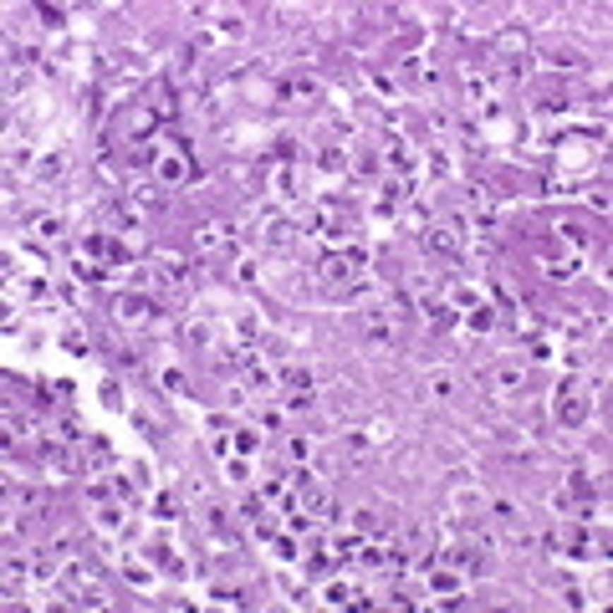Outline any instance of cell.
<instances>
[{
	"label": "cell",
	"instance_id": "10",
	"mask_svg": "<svg viewBox=\"0 0 613 613\" xmlns=\"http://www.w3.org/2000/svg\"><path fill=\"white\" fill-rule=\"evenodd\" d=\"M87 251L102 256V261H128V251L118 246V240H107V235H93V240H87Z\"/></svg>",
	"mask_w": 613,
	"mask_h": 613
},
{
	"label": "cell",
	"instance_id": "16",
	"mask_svg": "<svg viewBox=\"0 0 613 613\" xmlns=\"http://www.w3.org/2000/svg\"><path fill=\"white\" fill-rule=\"evenodd\" d=\"M567 552H573V557H593V537H588V532L578 527L573 537H567Z\"/></svg>",
	"mask_w": 613,
	"mask_h": 613
},
{
	"label": "cell",
	"instance_id": "25",
	"mask_svg": "<svg viewBox=\"0 0 613 613\" xmlns=\"http://www.w3.org/2000/svg\"><path fill=\"white\" fill-rule=\"evenodd\" d=\"M184 496H189V501H200V506H205V501H210V486H205V480H189V486H184Z\"/></svg>",
	"mask_w": 613,
	"mask_h": 613
},
{
	"label": "cell",
	"instance_id": "21",
	"mask_svg": "<svg viewBox=\"0 0 613 613\" xmlns=\"http://www.w3.org/2000/svg\"><path fill=\"white\" fill-rule=\"evenodd\" d=\"M399 200H404V184H383V194H379V210L388 215V210L399 205Z\"/></svg>",
	"mask_w": 613,
	"mask_h": 613
},
{
	"label": "cell",
	"instance_id": "11",
	"mask_svg": "<svg viewBox=\"0 0 613 613\" xmlns=\"http://www.w3.org/2000/svg\"><path fill=\"white\" fill-rule=\"evenodd\" d=\"M281 383H287L292 393H312V374H306V368H297V363L281 368Z\"/></svg>",
	"mask_w": 613,
	"mask_h": 613
},
{
	"label": "cell",
	"instance_id": "17",
	"mask_svg": "<svg viewBox=\"0 0 613 613\" xmlns=\"http://www.w3.org/2000/svg\"><path fill=\"white\" fill-rule=\"evenodd\" d=\"M246 383H251V388H271V374H266L256 358H246Z\"/></svg>",
	"mask_w": 613,
	"mask_h": 613
},
{
	"label": "cell",
	"instance_id": "8",
	"mask_svg": "<svg viewBox=\"0 0 613 613\" xmlns=\"http://www.w3.org/2000/svg\"><path fill=\"white\" fill-rule=\"evenodd\" d=\"M61 347H67V353H93V338H87V327L82 322H67V327H61Z\"/></svg>",
	"mask_w": 613,
	"mask_h": 613
},
{
	"label": "cell",
	"instance_id": "26",
	"mask_svg": "<svg viewBox=\"0 0 613 613\" xmlns=\"http://www.w3.org/2000/svg\"><path fill=\"white\" fill-rule=\"evenodd\" d=\"M292 153H297V138L281 133V138H276V159H292Z\"/></svg>",
	"mask_w": 613,
	"mask_h": 613
},
{
	"label": "cell",
	"instance_id": "14",
	"mask_svg": "<svg viewBox=\"0 0 613 613\" xmlns=\"http://www.w3.org/2000/svg\"><path fill=\"white\" fill-rule=\"evenodd\" d=\"M419 306H424V317H429L434 327H450V322H455V317H450V306H445V302H434V297H424Z\"/></svg>",
	"mask_w": 613,
	"mask_h": 613
},
{
	"label": "cell",
	"instance_id": "22",
	"mask_svg": "<svg viewBox=\"0 0 613 613\" xmlns=\"http://www.w3.org/2000/svg\"><path fill=\"white\" fill-rule=\"evenodd\" d=\"M56 174H61V159H41V174H36V179L47 184V189L56 184Z\"/></svg>",
	"mask_w": 613,
	"mask_h": 613
},
{
	"label": "cell",
	"instance_id": "27",
	"mask_svg": "<svg viewBox=\"0 0 613 613\" xmlns=\"http://www.w3.org/2000/svg\"><path fill=\"white\" fill-rule=\"evenodd\" d=\"M358 174H368V179L379 174V159H374V153H358Z\"/></svg>",
	"mask_w": 613,
	"mask_h": 613
},
{
	"label": "cell",
	"instance_id": "28",
	"mask_svg": "<svg viewBox=\"0 0 613 613\" xmlns=\"http://www.w3.org/2000/svg\"><path fill=\"white\" fill-rule=\"evenodd\" d=\"M77 276H82V281H102V266H93V261H82V266H77Z\"/></svg>",
	"mask_w": 613,
	"mask_h": 613
},
{
	"label": "cell",
	"instance_id": "12",
	"mask_svg": "<svg viewBox=\"0 0 613 613\" xmlns=\"http://www.w3.org/2000/svg\"><path fill=\"white\" fill-rule=\"evenodd\" d=\"M36 235H41V240H61V235H67V225H61L56 215H36Z\"/></svg>",
	"mask_w": 613,
	"mask_h": 613
},
{
	"label": "cell",
	"instance_id": "24",
	"mask_svg": "<svg viewBox=\"0 0 613 613\" xmlns=\"http://www.w3.org/2000/svg\"><path fill=\"white\" fill-rule=\"evenodd\" d=\"M388 153H393V164H399V169H414V148H404V143H393Z\"/></svg>",
	"mask_w": 613,
	"mask_h": 613
},
{
	"label": "cell",
	"instance_id": "6",
	"mask_svg": "<svg viewBox=\"0 0 613 613\" xmlns=\"http://www.w3.org/2000/svg\"><path fill=\"white\" fill-rule=\"evenodd\" d=\"M276 97H281V102H312V97H317V82H312V77H292V82L276 87Z\"/></svg>",
	"mask_w": 613,
	"mask_h": 613
},
{
	"label": "cell",
	"instance_id": "29",
	"mask_svg": "<svg viewBox=\"0 0 613 613\" xmlns=\"http://www.w3.org/2000/svg\"><path fill=\"white\" fill-rule=\"evenodd\" d=\"M41 20H47V26H61V20H67V16H61L56 6H41Z\"/></svg>",
	"mask_w": 613,
	"mask_h": 613
},
{
	"label": "cell",
	"instance_id": "15",
	"mask_svg": "<svg viewBox=\"0 0 613 613\" xmlns=\"http://www.w3.org/2000/svg\"><path fill=\"white\" fill-rule=\"evenodd\" d=\"M261 230H266L271 246H292V220H271V225H261Z\"/></svg>",
	"mask_w": 613,
	"mask_h": 613
},
{
	"label": "cell",
	"instance_id": "1",
	"mask_svg": "<svg viewBox=\"0 0 613 613\" xmlns=\"http://www.w3.org/2000/svg\"><path fill=\"white\" fill-rule=\"evenodd\" d=\"M588 414H593V404H588V388L562 383V393H557V424H562V429H583Z\"/></svg>",
	"mask_w": 613,
	"mask_h": 613
},
{
	"label": "cell",
	"instance_id": "13",
	"mask_svg": "<svg viewBox=\"0 0 613 613\" xmlns=\"http://www.w3.org/2000/svg\"><path fill=\"white\" fill-rule=\"evenodd\" d=\"M133 205H138V210H159V205H164V194L153 189V184H133Z\"/></svg>",
	"mask_w": 613,
	"mask_h": 613
},
{
	"label": "cell",
	"instance_id": "7",
	"mask_svg": "<svg viewBox=\"0 0 613 613\" xmlns=\"http://www.w3.org/2000/svg\"><path fill=\"white\" fill-rule=\"evenodd\" d=\"M302 496H306V511H312L317 521H333V516H338V501H333V491H317V486H312V491H302Z\"/></svg>",
	"mask_w": 613,
	"mask_h": 613
},
{
	"label": "cell",
	"instance_id": "18",
	"mask_svg": "<svg viewBox=\"0 0 613 613\" xmlns=\"http://www.w3.org/2000/svg\"><path fill=\"white\" fill-rule=\"evenodd\" d=\"M317 164H322V169H347V153L333 143V148H322V153H317Z\"/></svg>",
	"mask_w": 613,
	"mask_h": 613
},
{
	"label": "cell",
	"instance_id": "23",
	"mask_svg": "<svg viewBox=\"0 0 613 613\" xmlns=\"http://www.w3.org/2000/svg\"><path fill=\"white\" fill-rule=\"evenodd\" d=\"M429 174H434V179H445V174H450V159H445V153H440V148H434V153H429Z\"/></svg>",
	"mask_w": 613,
	"mask_h": 613
},
{
	"label": "cell",
	"instance_id": "4",
	"mask_svg": "<svg viewBox=\"0 0 613 613\" xmlns=\"http://www.w3.org/2000/svg\"><path fill=\"white\" fill-rule=\"evenodd\" d=\"M41 460H47V470H52V475H77V470H82V460H77L67 445H61V440H52L47 450H41Z\"/></svg>",
	"mask_w": 613,
	"mask_h": 613
},
{
	"label": "cell",
	"instance_id": "20",
	"mask_svg": "<svg viewBox=\"0 0 613 613\" xmlns=\"http://www.w3.org/2000/svg\"><path fill=\"white\" fill-rule=\"evenodd\" d=\"M97 527H102V532H123V511H118V506H102V511H97Z\"/></svg>",
	"mask_w": 613,
	"mask_h": 613
},
{
	"label": "cell",
	"instance_id": "3",
	"mask_svg": "<svg viewBox=\"0 0 613 613\" xmlns=\"http://www.w3.org/2000/svg\"><path fill=\"white\" fill-rule=\"evenodd\" d=\"M153 312H159V306H153L148 297H138V292H128V297H118V302H113V317H118L123 327H148V322H153Z\"/></svg>",
	"mask_w": 613,
	"mask_h": 613
},
{
	"label": "cell",
	"instance_id": "5",
	"mask_svg": "<svg viewBox=\"0 0 613 613\" xmlns=\"http://www.w3.org/2000/svg\"><path fill=\"white\" fill-rule=\"evenodd\" d=\"M194 240H200V251H205V256H215V251L235 246V230H225L220 220H210V225H200V235H194Z\"/></svg>",
	"mask_w": 613,
	"mask_h": 613
},
{
	"label": "cell",
	"instance_id": "19",
	"mask_svg": "<svg viewBox=\"0 0 613 613\" xmlns=\"http://www.w3.org/2000/svg\"><path fill=\"white\" fill-rule=\"evenodd\" d=\"M496 388H521V368L501 363V368H496Z\"/></svg>",
	"mask_w": 613,
	"mask_h": 613
},
{
	"label": "cell",
	"instance_id": "2",
	"mask_svg": "<svg viewBox=\"0 0 613 613\" xmlns=\"http://www.w3.org/2000/svg\"><path fill=\"white\" fill-rule=\"evenodd\" d=\"M424 251L429 256H445V261H465V240H460L455 225H429L424 230Z\"/></svg>",
	"mask_w": 613,
	"mask_h": 613
},
{
	"label": "cell",
	"instance_id": "9",
	"mask_svg": "<svg viewBox=\"0 0 613 613\" xmlns=\"http://www.w3.org/2000/svg\"><path fill=\"white\" fill-rule=\"evenodd\" d=\"M184 343H189V347H210V343H215V327H210L205 317L184 322Z\"/></svg>",
	"mask_w": 613,
	"mask_h": 613
}]
</instances>
